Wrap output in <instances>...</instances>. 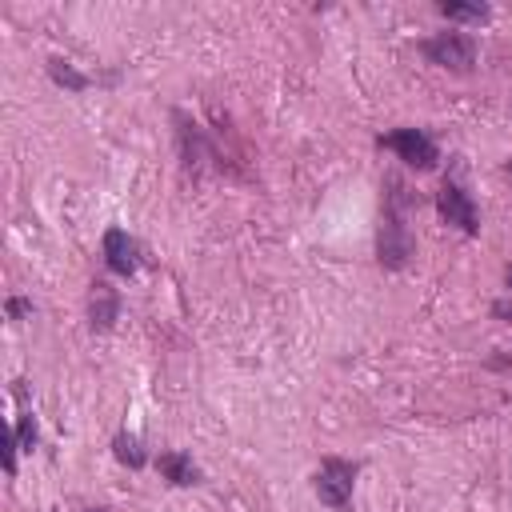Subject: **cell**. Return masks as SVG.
<instances>
[{"mask_svg": "<svg viewBox=\"0 0 512 512\" xmlns=\"http://www.w3.org/2000/svg\"><path fill=\"white\" fill-rule=\"evenodd\" d=\"M384 212H380V232H376V260L388 272H400L412 256V232H408V212L420 204V196L400 180L388 176L384 180Z\"/></svg>", "mask_w": 512, "mask_h": 512, "instance_id": "obj_1", "label": "cell"}, {"mask_svg": "<svg viewBox=\"0 0 512 512\" xmlns=\"http://www.w3.org/2000/svg\"><path fill=\"white\" fill-rule=\"evenodd\" d=\"M352 484H356V464L340 460V456H324L316 476H312L320 504L332 512H352Z\"/></svg>", "mask_w": 512, "mask_h": 512, "instance_id": "obj_2", "label": "cell"}, {"mask_svg": "<svg viewBox=\"0 0 512 512\" xmlns=\"http://www.w3.org/2000/svg\"><path fill=\"white\" fill-rule=\"evenodd\" d=\"M420 52H424L432 64L456 72V76L472 72V64H476V40H472L468 32H436V36L420 40Z\"/></svg>", "mask_w": 512, "mask_h": 512, "instance_id": "obj_3", "label": "cell"}, {"mask_svg": "<svg viewBox=\"0 0 512 512\" xmlns=\"http://www.w3.org/2000/svg\"><path fill=\"white\" fill-rule=\"evenodd\" d=\"M376 144L388 148V152H396V156H400L408 168H416V172H432L436 160H440L436 140H432L424 128H396V132L376 136Z\"/></svg>", "mask_w": 512, "mask_h": 512, "instance_id": "obj_4", "label": "cell"}, {"mask_svg": "<svg viewBox=\"0 0 512 512\" xmlns=\"http://www.w3.org/2000/svg\"><path fill=\"white\" fill-rule=\"evenodd\" d=\"M436 212L444 216V224H452V228H460V232H468V236L480 232V212H476V204H472V196L464 192L460 180H444V184H440V192H436Z\"/></svg>", "mask_w": 512, "mask_h": 512, "instance_id": "obj_5", "label": "cell"}, {"mask_svg": "<svg viewBox=\"0 0 512 512\" xmlns=\"http://www.w3.org/2000/svg\"><path fill=\"white\" fill-rule=\"evenodd\" d=\"M100 248H104V264L112 276H136L140 272V244L124 228H108Z\"/></svg>", "mask_w": 512, "mask_h": 512, "instance_id": "obj_6", "label": "cell"}, {"mask_svg": "<svg viewBox=\"0 0 512 512\" xmlns=\"http://www.w3.org/2000/svg\"><path fill=\"white\" fill-rule=\"evenodd\" d=\"M120 320V292L108 280H96L88 288V324L92 332H108Z\"/></svg>", "mask_w": 512, "mask_h": 512, "instance_id": "obj_7", "label": "cell"}, {"mask_svg": "<svg viewBox=\"0 0 512 512\" xmlns=\"http://www.w3.org/2000/svg\"><path fill=\"white\" fill-rule=\"evenodd\" d=\"M156 468H160V476H164L168 484H176V488L200 484V468L192 464V456H188V452H160Z\"/></svg>", "mask_w": 512, "mask_h": 512, "instance_id": "obj_8", "label": "cell"}, {"mask_svg": "<svg viewBox=\"0 0 512 512\" xmlns=\"http://www.w3.org/2000/svg\"><path fill=\"white\" fill-rule=\"evenodd\" d=\"M440 16L464 20V24H488L492 8L488 4H464V0H440Z\"/></svg>", "mask_w": 512, "mask_h": 512, "instance_id": "obj_9", "label": "cell"}, {"mask_svg": "<svg viewBox=\"0 0 512 512\" xmlns=\"http://www.w3.org/2000/svg\"><path fill=\"white\" fill-rule=\"evenodd\" d=\"M48 76H52L60 88H68V92H84V88H88V76L76 72L64 56H48Z\"/></svg>", "mask_w": 512, "mask_h": 512, "instance_id": "obj_10", "label": "cell"}, {"mask_svg": "<svg viewBox=\"0 0 512 512\" xmlns=\"http://www.w3.org/2000/svg\"><path fill=\"white\" fill-rule=\"evenodd\" d=\"M112 456L120 460V464H128V468H144V448H140V436H132V432H116L112 436Z\"/></svg>", "mask_w": 512, "mask_h": 512, "instance_id": "obj_11", "label": "cell"}, {"mask_svg": "<svg viewBox=\"0 0 512 512\" xmlns=\"http://www.w3.org/2000/svg\"><path fill=\"white\" fill-rule=\"evenodd\" d=\"M16 440H20L24 452L36 448V420H32V412H20V420H16Z\"/></svg>", "mask_w": 512, "mask_h": 512, "instance_id": "obj_12", "label": "cell"}, {"mask_svg": "<svg viewBox=\"0 0 512 512\" xmlns=\"http://www.w3.org/2000/svg\"><path fill=\"white\" fill-rule=\"evenodd\" d=\"M16 448H20V440H16V432H8L4 436V472L8 476H16Z\"/></svg>", "mask_w": 512, "mask_h": 512, "instance_id": "obj_13", "label": "cell"}, {"mask_svg": "<svg viewBox=\"0 0 512 512\" xmlns=\"http://www.w3.org/2000/svg\"><path fill=\"white\" fill-rule=\"evenodd\" d=\"M32 312V304L28 300H20V296H12L8 300V320H20V316H28Z\"/></svg>", "mask_w": 512, "mask_h": 512, "instance_id": "obj_14", "label": "cell"}, {"mask_svg": "<svg viewBox=\"0 0 512 512\" xmlns=\"http://www.w3.org/2000/svg\"><path fill=\"white\" fill-rule=\"evenodd\" d=\"M492 316H496V320H512V300H496V304H492Z\"/></svg>", "mask_w": 512, "mask_h": 512, "instance_id": "obj_15", "label": "cell"}, {"mask_svg": "<svg viewBox=\"0 0 512 512\" xmlns=\"http://www.w3.org/2000/svg\"><path fill=\"white\" fill-rule=\"evenodd\" d=\"M504 280H508V288H512V268H508V276H504Z\"/></svg>", "mask_w": 512, "mask_h": 512, "instance_id": "obj_16", "label": "cell"}, {"mask_svg": "<svg viewBox=\"0 0 512 512\" xmlns=\"http://www.w3.org/2000/svg\"><path fill=\"white\" fill-rule=\"evenodd\" d=\"M88 512H108V508H104V504H100V508H88Z\"/></svg>", "mask_w": 512, "mask_h": 512, "instance_id": "obj_17", "label": "cell"}, {"mask_svg": "<svg viewBox=\"0 0 512 512\" xmlns=\"http://www.w3.org/2000/svg\"><path fill=\"white\" fill-rule=\"evenodd\" d=\"M508 172H512V160H508Z\"/></svg>", "mask_w": 512, "mask_h": 512, "instance_id": "obj_18", "label": "cell"}]
</instances>
